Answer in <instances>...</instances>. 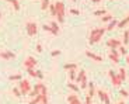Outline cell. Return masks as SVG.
I'll list each match as a JSON object with an SVG mask.
<instances>
[{
    "label": "cell",
    "instance_id": "cell-1",
    "mask_svg": "<svg viewBox=\"0 0 129 104\" xmlns=\"http://www.w3.org/2000/svg\"><path fill=\"white\" fill-rule=\"evenodd\" d=\"M104 33H105V28H94V30H91L88 42H90V44L100 42L101 38H103V35H104Z\"/></svg>",
    "mask_w": 129,
    "mask_h": 104
},
{
    "label": "cell",
    "instance_id": "cell-2",
    "mask_svg": "<svg viewBox=\"0 0 129 104\" xmlns=\"http://www.w3.org/2000/svg\"><path fill=\"white\" fill-rule=\"evenodd\" d=\"M55 7H56V20L58 23H63L64 21V14H66V7H64V3L63 2H56L55 3Z\"/></svg>",
    "mask_w": 129,
    "mask_h": 104
},
{
    "label": "cell",
    "instance_id": "cell-3",
    "mask_svg": "<svg viewBox=\"0 0 129 104\" xmlns=\"http://www.w3.org/2000/svg\"><path fill=\"white\" fill-rule=\"evenodd\" d=\"M18 89H20V91H21V94L27 96V94H29V91L32 90V86H31V83H29V80H27V79H21Z\"/></svg>",
    "mask_w": 129,
    "mask_h": 104
},
{
    "label": "cell",
    "instance_id": "cell-4",
    "mask_svg": "<svg viewBox=\"0 0 129 104\" xmlns=\"http://www.w3.org/2000/svg\"><path fill=\"white\" fill-rule=\"evenodd\" d=\"M42 93H48V90H46V87H45L44 83H37V85L34 86V90L29 91L31 97H35L37 94H42Z\"/></svg>",
    "mask_w": 129,
    "mask_h": 104
},
{
    "label": "cell",
    "instance_id": "cell-5",
    "mask_svg": "<svg viewBox=\"0 0 129 104\" xmlns=\"http://www.w3.org/2000/svg\"><path fill=\"white\" fill-rule=\"evenodd\" d=\"M108 75H110V79H111V82H112V85L115 86V87H119V86L122 85V80L119 79L118 73H115V72L110 70V72H108Z\"/></svg>",
    "mask_w": 129,
    "mask_h": 104
},
{
    "label": "cell",
    "instance_id": "cell-6",
    "mask_svg": "<svg viewBox=\"0 0 129 104\" xmlns=\"http://www.w3.org/2000/svg\"><path fill=\"white\" fill-rule=\"evenodd\" d=\"M25 27H27V33H28L29 37H34L37 34V31H38V25L35 23H32V21H28Z\"/></svg>",
    "mask_w": 129,
    "mask_h": 104
},
{
    "label": "cell",
    "instance_id": "cell-7",
    "mask_svg": "<svg viewBox=\"0 0 129 104\" xmlns=\"http://www.w3.org/2000/svg\"><path fill=\"white\" fill-rule=\"evenodd\" d=\"M37 66V59L34 56H28V58L24 61V68L25 69H34Z\"/></svg>",
    "mask_w": 129,
    "mask_h": 104
},
{
    "label": "cell",
    "instance_id": "cell-8",
    "mask_svg": "<svg viewBox=\"0 0 129 104\" xmlns=\"http://www.w3.org/2000/svg\"><path fill=\"white\" fill-rule=\"evenodd\" d=\"M107 45L110 46L111 49H118V46L122 45V42H121V39H116V38H110L108 41H107Z\"/></svg>",
    "mask_w": 129,
    "mask_h": 104
},
{
    "label": "cell",
    "instance_id": "cell-9",
    "mask_svg": "<svg viewBox=\"0 0 129 104\" xmlns=\"http://www.w3.org/2000/svg\"><path fill=\"white\" fill-rule=\"evenodd\" d=\"M97 94H98V98H100L104 104H110V96L107 94L104 90H98L97 91Z\"/></svg>",
    "mask_w": 129,
    "mask_h": 104
},
{
    "label": "cell",
    "instance_id": "cell-10",
    "mask_svg": "<svg viewBox=\"0 0 129 104\" xmlns=\"http://www.w3.org/2000/svg\"><path fill=\"white\" fill-rule=\"evenodd\" d=\"M110 59L114 62V63H119V52L116 51V49H111L110 52Z\"/></svg>",
    "mask_w": 129,
    "mask_h": 104
},
{
    "label": "cell",
    "instance_id": "cell-11",
    "mask_svg": "<svg viewBox=\"0 0 129 104\" xmlns=\"http://www.w3.org/2000/svg\"><path fill=\"white\" fill-rule=\"evenodd\" d=\"M0 58L2 59H6V61H10V59H14L16 55H14L11 51H4V52H0Z\"/></svg>",
    "mask_w": 129,
    "mask_h": 104
},
{
    "label": "cell",
    "instance_id": "cell-12",
    "mask_svg": "<svg viewBox=\"0 0 129 104\" xmlns=\"http://www.w3.org/2000/svg\"><path fill=\"white\" fill-rule=\"evenodd\" d=\"M49 25H51V33L53 34V35H58V34L60 33V27H59V24L56 23V21H52Z\"/></svg>",
    "mask_w": 129,
    "mask_h": 104
},
{
    "label": "cell",
    "instance_id": "cell-13",
    "mask_svg": "<svg viewBox=\"0 0 129 104\" xmlns=\"http://www.w3.org/2000/svg\"><path fill=\"white\" fill-rule=\"evenodd\" d=\"M87 80V75H86V70L84 69H81L80 72H79V75H76V82L77 83H81V82Z\"/></svg>",
    "mask_w": 129,
    "mask_h": 104
},
{
    "label": "cell",
    "instance_id": "cell-14",
    "mask_svg": "<svg viewBox=\"0 0 129 104\" xmlns=\"http://www.w3.org/2000/svg\"><path fill=\"white\" fill-rule=\"evenodd\" d=\"M86 55H87L90 59H93L94 62H103V58H101L100 55H97V54H93V52H90V51H86Z\"/></svg>",
    "mask_w": 129,
    "mask_h": 104
},
{
    "label": "cell",
    "instance_id": "cell-15",
    "mask_svg": "<svg viewBox=\"0 0 129 104\" xmlns=\"http://www.w3.org/2000/svg\"><path fill=\"white\" fill-rule=\"evenodd\" d=\"M68 103L69 104H81L80 100H79V97L74 94V93H73V94H69L68 96Z\"/></svg>",
    "mask_w": 129,
    "mask_h": 104
},
{
    "label": "cell",
    "instance_id": "cell-16",
    "mask_svg": "<svg viewBox=\"0 0 129 104\" xmlns=\"http://www.w3.org/2000/svg\"><path fill=\"white\" fill-rule=\"evenodd\" d=\"M116 25H118V20H111L110 21V24L107 25V28H105V31H112V30H115L116 28Z\"/></svg>",
    "mask_w": 129,
    "mask_h": 104
},
{
    "label": "cell",
    "instance_id": "cell-17",
    "mask_svg": "<svg viewBox=\"0 0 129 104\" xmlns=\"http://www.w3.org/2000/svg\"><path fill=\"white\" fill-rule=\"evenodd\" d=\"M87 87H88V94H87V96H90V97L93 98L94 94H95V87H94V83H90Z\"/></svg>",
    "mask_w": 129,
    "mask_h": 104
},
{
    "label": "cell",
    "instance_id": "cell-18",
    "mask_svg": "<svg viewBox=\"0 0 129 104\" xmlns=\"http://www.w3.org/2000/svg\"><path fill=\"white\" fill-rule=\"evenodd\" d=\"M63 69L64 70H76L77 65L76 63H66V65H63Z\"/></svg>",
    "mask_w": 129,
    "mask_h": 104
},
{
    "label": "cell",
    "instance_id": "cell-19",
    "mask_svg": "<svg viewBox=\"0 0 129 104\" xmlns=\"http://www.w3.org/2000/svg\"><path fill=\"white\" fill-rule=\"evenodd\" d=\"M126 24H129V16L126 17V18H123L122 21H118V25H116V28H123Z\"/></svg>",
    "mask_w": 129,
    "mask_h": 104
},
{
    "label": "cell",
    "instance_id": "cell-20",
    "mask_svg": "<svg viewBox=\"0 0 129 104\" xmlns=\"http://www.w3.org/2000/svg\"><path fill=\"white\" fill-rule=\"evenodd\" d=\"M118 76H119V79H121V80H125V79H126V70H125V68H121L119 69V72H118Z\"/></svg>",
    "mask_w": 129,
    "mask_h": 104
},
{
    "label": "cell",
    "instance_id": "cell-21",
    "mask_svg": "<svg viewBox=\"0 0 129 104\" xmlns=\"http://www.w3.org/2000/svg\"><path fill=\"white\" fill-rule=\"evenodd\" d=\"M9 2L11 3L13 9L16 10V11H18V10H20V2H18V0H9Z\"/></svg>",
    "mask_w": 129,
    "mask_h": 104
},
{
    "label": "cell",
    "instance_id": "cell-22",
    "mask_svg": "<svg viewBox=\"0 0 129 104\" xmlns=\"http://www.w3.org/2000/svg\"><path fill=\"white\" fill-rule=\"evenodd\" d=\"M41 103V94H37L35 97H32V100L28 104H39Z\"/></svg>",
    "mask_w": 129,
    "mask_h": 104
},
{
    "label": "cell",
    "instance_id": "cell-23",
    "mask_svg": "<svg viewBox=\"0 0 129 104\" xmlns=\"http://www.w3.org/2000/svg\"><path fill=\"white\" fill-rule=\"evenodd\" d=\"M49 4H51V2H49V0H42V2H41V9L42 10H46L49 7Z\"/></svg>",
    "mask_w": 129,
    "mask_h": 104
},
{
    "label": "cell",
    "instance_id": "cell-24",
    "mask_svg": "<svg viewBox=\"0 0 129 104\" xmlns=\"http://www.w3.org/2000/svg\"><path fill=\"white\" fill-rule=\"evenodd\" d=\"M104 14H107V10H104V9H101V10H97V11H94V16L95 17H103Z\"/></svg>",
    "mask_w": 129,
    "mask_h": 104
},
{
    "label": "cell",
    "instance_id": "cell-25",
    "mask_svg": "<svg viewBox=\"0 0 129 104\" xmlns=\"http://www.w3.org/2000/svg\"><path fill=\"white\" fill-rule=\"evenodd\" d=\"M49 11H51V16H53L55 17L56 16V7H55V4H49Z\"/></svg>",
    "mask_w": 129,
    "mask_h": 104
},
{
    "label": "cell",
    "instance_id": "cell-26",
    "mask_svg": "<svg viewBox=\"0 0 129 104\" xmlns=\"http://www.w3.org/2000/svg\"><path fill=\"white\" fill-rule=\"evenodd\" d=\"M68 87L70 89V90H73V91H79V86H76V85L73 83V82H70V83H69Z\"/></svg>",
    "mask_w": 129,
    "mask_h": 104
},
{
    "label": "cell",
    "instance_id": "cell-27",
    "mask_svg": "<svg viewBox=\"0 0 129 104\" xmlns=\"http://www.w3.org/2000/svg\"><path fill=\"white\" fill-rule=\"evenodd\" d=\"M123 44H125V45L129 44V31H125V33H123Z\"/></svg>",
    "mask_w": 129,
    "mask_h": 104
},
{
    "label": "cell",
    "instance_id": "cell-28",
    "mask_svg": "<svg viewBox=\"0 0 129 104\" xmlns=\"http://www.w3.org/2000/svg\"><path fill=\"white\" fill-rule=\"evenodd\" d=\"M111 20H112V16H111V14L107 13V14H104V16H103V21H104V23H108V21H111Z\"/></svg>",
    "mask_w": 129,
    "mask_h": 104
},
{
    "label": "cell",
    "instance_id": "cell-29",
    "mask_svg": "<svg viewBox=\"0 0 129 104\" xmlns=\"http://www.w3.org/2000/svg\"><path fill=\"white\" fill-rule=\"evenodd\" d=\"M13 94L16 96V97H21V96H23V94H21V91H20V89H18V87H14V89H13Z\"/></svg>",
    "mask_w": 129,
    "mask_h": 104
},
{
    "label": "cell",
    "instance_id": "cell-30",
    "mask_svg": "<svg viewBox=\"0 0 129 104\" xmlns=\"http://www.w3.org/2000/svg\"><path fill=\"white\" fill-rule=\"evenodd\" d=\"M10 80L11 82H16V80H21V75H11L10 76Z\"/></svg>",
    "mask_w": 129,
    "mask_h": 104
},
{
    "label": "cell",
    "instance_id": "cell-31",
    "mask_svg": "<svg viewBox=\"0 0 129 104\" xmlns=\"http://www.w3.org/2000/svg\"><path fill=\"white\" fill-rule=\"evenodd\" d=\"M118 51H119V55H126V54H128V52H126V48L125 46H118Z\"/></svg>",
    "mask_w": 129,
    "mask_h": 104
},
{
    "label": "cell",
    "instance_id": "cell-32",
    "mask_svg": "<svg viewBox=\"0 0 129 104\" xmlns=\"http://www.w3.org/2000/svg\"><path fill=\"white\" fill-rule=\"evenodd\" d=\"M27 72H28V75L31 77H37V70H34V69H27Z\"/></svg>",
    "mask_w": 129,
    "mask_h": 104
},
{
    "label": "cell",
    "instance_id": "cell-33",
    "mask_svg": "<svg viewBox=\"0 0 129 104\" xmlns=\"http://www.w3.org/2000/svg\"><path fill=\"white\" fill-rule=\"evenodd\" d=\"M69 77L70 80H76V70H69Z\"/></svg>",
    "mask_w": 129,
    "mask_h": 104
},
{
    "label": "cell",
    "instance_id": "cell-34",
    "mask_svg": "<svg viewBox=\"0 0 129 104\" xmlns=\"http://www.w3.org/2000/svg\"><path fill=\"white\" fill-rule=\"evenodd\" d=\"M121 96H123V97H129L128 90H123V89H121Z\"/></svg>",
    "mask_w": 129,
    "mask_h": 104
},
{
    "label": "cell",
    "instance_id": "cell-35",
    "mask_svg": "<svg viewBox=\"0 0 129 104\" xmlns=\"http://www.w3.org/2000/svg\"><path fill=\"white\" fill-rule=\"evenodd\" d=\"M70 13L73 14V16H79V14H80V11H79L77 9H72V10H70Z\"/></svg>",
    "mask_w": 129,
    "mask_h": 104
},
{
    "label": "cell",
    "instance_id": "cell-36",
    "mask_svg": "<svg viewBox=\"0 0 129 104\" xmlns=\"http://www.w3.org/2000/svg\"><path fill=\"white\" fill-rule=\"evenodd\" d=\"M87 80H84V82H81V83H80V87L81 89H87Z\"/></svg>",
    "mask_w": 129,
    "mask_h": 104
},
{
    "label": "cell",
    "instance_id": "cell-37",
    "mask_svg": "<svg viewBox=\"0 0 129 104\" xmlns=\"http://www.w3.org/2000/svg\"><path fill=\"white\" fill-rule=\"evenodd\" d=\"M37 77H38V79H44V75H42L41 70H37Z\"/></svg>",
    "mask_w": 129,
    "mask_h": 104
},
{
    "label": "cell",
    "instance_id": "cell-38",
    "mask_svg": "<svg viewBox=\"0 0 129 104\" xmlns=\"http://www.w3.org/2000/svg\"><path fill=\"white\" fill-rule=\"evenodd\" d=\"M58 55H60V51H58V49L52 52V56H58Z\"/></svg>",
    "mask_w": 129,
    "mask_h": 104
},
{
    "label": "cell",
    "instance_id": "cell-39",
    "mask_svg": "<svg viewBox=\"0 0 129 104\" xmlns=\"http://www.w3.org/2000/svg\"><path fill=\"white\" fill-rule=\"evenodd\" d=\"M86 104H93V103H91V97H90V96L86 97Z\"/></svg>",
    "mask_w": 129,
    "mask_h": 104
},
{
    "label": "cell",
    "instance_id": "cell-40",
    "mask_svg": "<svg viewBox=\"0 0 129 104\" xmlns=\"http://www.w3.org/2000/svg\"><path fill=\"white\" fill-rule=\"evenodd\" d=\"M44 30H45V31H49V33H51V25H46V24H44Z\"/></svg>",
    "mask_w": 129,
    "mask_h": 104
},
{
    "label": "cell",
    "instance_id": "cell-41",
    "mask_svg": "<svg viewBox=\"0 0 129 104\" xmlns=\"http://www.w3.org/2000/svg\"><path fill=\"white\" fill-rule=\"evenodd\" d=\"M37 52H42V45H41V44L37 45Z\"/></svg>",
    "mask_w": 129,
    "mask_h": 104
},
{
    "label": "cell",
    "instance_id": "cell-42",
    "mask_svg": "<svg viewBox=\"0 0 129 104\" xmlns=\"http://www.w3.org/2000/svg\"><path fill=\"white\" fill-rule=\"evenodd\" d=\"M93 3H98V2H101V0H91Z\"/></svg>",
    "mask_w": 129,
    "mask_h": 104
},
{
    "label": "cell",
    "instance_id": "cell-43",
    "mask_svg": "<svg viewBox=\"0 0 129 104\" xmlns=\"http://www.w3.org/2000/svg\"><path fill=\"white\" fill-rule=\"evenodd\" d=\"M126 63H128V65H129V55L126 56Z\"/></svg>",
    "mask_w": 129,
    "mask_h": 104
},
{
    "label": "cell",
    "instance_id": "cell-44",
    "mask_svg": "<svg viewBox=\"0 0 129 104\" xmlns=\"http://www.w3.org/2000/svg\"><path fill=\"white\" fill-rule=\"evenodd\" d=\"M118 104H125V103H123V101H119V103H118Z\"/></svg>",
    "mask_w": 129,
    "mask_h": 104
},
{
    "label": "cell",
    "instance_id": "cell-45",
    "mask_svg": "<svg viewBox=\"0 0 129 104\" xmlns=\"http://www.w3.org/2000/svg\"><path fill=\"white\" fill-rule=\"evenodd\" d=\"M72 2H73V3H76V2H77V0H72Z\"/></svg>",
    "mask_w": 129,
    "mask_h": 104
},
{
    "label": "cell",
    "instance_id": "cell-46",
    "mask_svg": "<svg viewBox=\"0 0 129 104\" xmlns=\"http://www.w3.org/2000/svg\"><path fill=\"white\" fill-rule=\"evenodd\" d=\"M0 18H2V13H0Z\"/></svg>",
    "mask_w": 129,
    "mask_h": 104
},
{
    "label": "cell",
    "instance_id": "cell-47",
    "mask_svg": "<svg viewBox=\"0 0 129 104\" xmlns=\"http://www.w3.org/2000/svg\"><path fill=\"white\" fill-rule=\"evenodd\" d=\"M7 2H9V0H7Z\"/></svg>",
    "mask_w": 129,
    "mask_h": 104
},
{
    "label": "cell",
    "instance_id": "cell-48",
    "mask_svg": "<svg viewBox=\"0 0 129 104\" xmlns=\"http://www.w3.org/2000/svg\"><path fill=\"white\" fill-rule=\"evenodd\" d=\"M128 31H129V30H128Z\"/></svg>",
    "mask_w": 129,
    "mask_h": 104
}]
</instances>
